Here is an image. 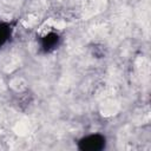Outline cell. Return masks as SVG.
Segmentation results:
<instances>
[{"label":"cell","instance_id":"cell-1","mask_svg":"<svg viewBox=\"0 0 151 151\" xmlns=\"http://www.w3.org/2000/svg\"><path fill=\"white\" fill-rule=\"evenodd\" d=\"M105 145V138L100 134H91L85 138H83L79 142V147L81 150H90V151H97L103 149Z\"/></svg>","mask_w":151,"mask_h":151},{"label":"cell","instance_id":"cell-2","mask_svg":"<svg viewBox=\"0 0 151 151\" xmlns=\"http://www.w3.org/2000/svg\"><path fill=\"white\" fill-rule=\"evenodd\" d=\"M58 40H59L58 34H55V33H48L46 37L42 38V47L46 51H50L51 48H53L58 44Z\"/></svg>","mask_w":151,"mask_h":151},{"label":"cell","instance_id":"cell-3","mask_svg":"<svg viewBox=\"0 0 151 151\" xmlns=\"http://www.w3.org/2000/svg\"><path fill=\"white\" fill-rule=\"evenodd\" d=\"M11 31H12V28H11V25L9 24H5V22H1L0 24V47L9 38Z\"/></svg>","mask_w":151,"mask_h":151}]
</instances>
